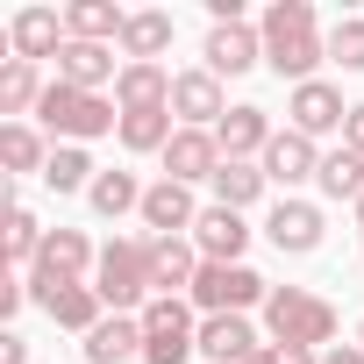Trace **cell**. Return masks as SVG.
Listing matches in <instances>:
<instances>
[{"instance_id":"cell-1","label":"cell","mask_w":364,"mask_h":364,"mask_svg":"<svg viewBox=\"0 0 364 364\" xmlns=\"http://www.w3.org/2000/svg\"><path fill=\"white\" fill-rule=\"evenodd\" d=\"M257 36H264V65L293 86L314 79V65H328V29L314 22L307 0H272V8L257 15Z\"/></svg>"},{"instance_id":"cell-2","label":"cell","mask_w":364,"mask_h":364,"mask_svg":"<svg viewBox=\"0 0 364 364\" xmlns=\"http://www.w3.org/2000/svg\"><path fill=\"white\" fill-rule=\"evenodd\" d=\"M36 129L58 136V143H100V136L122 129V107H114L107 93H79V86L50 79L43 100H36Z\"/></svg>"},{"instance_id":"cell-3","label":"cell","mask_w":364,"mask_h":364,"mask_svg":"<svg viewBox=\"0 0 364 364\" xmlns=\"http://www.w3.org/2000/svg\"><path fill=\"white\" fill-rule=\"evenodd\" d=\"M264 336L286 350H336V307L307 286H272L264 300Z\"/></svg>"},{"instance_id":"cell-4","label":"cell","mask_w":364,"mask_h":364,"mask_svg":"<svg viewBox=\"0 0 364 364\" xmlns=\"http://www.w3.org/2000/svg\"><path fill=\"white\" fill-rule=\"evenodd\" d=\"M93 293L107 300V314H143L150 293V236H114L93 264Z\"/></svg>"},{"instance_id":"cell-5","label":"cell","mask_w":364,"mask_h":364,"mask_svg":"<svg viewBox=\"0 0 364 364\" xmlns=\"http://www.w3.org/2000/svg\"><path fill=\"white\" fill-rule=\"evenodd\" d=\"M143 364H186L200 350V321H193V300H150L143 314Z\"/></svg>"},{"instance_id":"cell-6","label":"cell","mask_w":364,"mask_h":364,"mask_svg":"<svg viewBox=\"0 0 364 364\" xmlns=\"http://www.w3.org/2000/svg\"><path fill=\"white\" fill-rule=\"evenodd\" d=\"M186 300H193L200 314H250V307L272 300V286H264L250 264H200V279H193Z\"/></svg>"},{"instance_id":"cell-7","label":"cell","mask_w":364,"mask_h":364,"mask_svg":"<svg viewBox=\"0 0 364 364\" xmlns=\"http://www.w3.org/2000/svg\"><path fill=\"white\" fill-rule=\"evenodd\" d=\"M100 264V250L86 243V229H50L43 250H36V272H29V293H50V286H86Z\"/></svg>"},{"instance_id":"cell-8","label":"cell","mask_w":364,"mask_h":364,"mask_svg":"<svg viewBox=\"0 0 364 364\" xmlns=\"http://www.w3.org/2000/svg\"><path fill=\"white\" fill-rule=\"evenodd\" d=\"M286 129H300L307 143H321V136H343V122H350V100H343V86H328V79H307V86H293L286 93Z\"/></svg>"},{"instance_id":"cell-9","label":"cell","mask_w":364,"mask_h":364,"mask_svg":"<svg viewBox=\"0 0 364 364\" xmlns=\"http://www.w3.org/2000/svg\"><path fill=\"white\" fill-rule=\"evenodd\" d=\"M264 236H272L279 257H314L321 236H328V215H321V200H279L264 215Z\"/></svg>"},{"instance_id":"cell-10","label":"cell","mask_w":364,"mask_h":364,"mask_svg":"<svg viewBox=\"0 0 364 364\" xmlns=\"http://www.w3.org/2000/svg\"><path fill=\"white\" fill-rule=\"evenodd\" d=\"M200 65H208L215 79H243V72L264 65V36H257L250 22H215L208 43H200Z\"/></svg>"},{"instance_id":"cell-11","label":"cell","mask_w":364,"mask_h":364,"mask_svg":"<svg viewBox=\"0 0 364 364\" xmlns=\"http://www.w3.org/2000/svg\"><path fill=\"white\" fill-rule=\"evenodd\" d=\"M171 114H178V129H215V122L229 114V100H222V79H215L208 65H193V72H171Z\"/></svg>"},{"instance_id":"cell-12","label":"cell","mask_w":364,"mask_h":364,"mask_svg":"<svg viewBox=\"0 0 364 364\" xmlns=\"http://www.w3.org/2000/svg\"><path fill=\"white\" fill-rule=\"evenodd\" d=\"M257 164H264V178H272V186H279L286 200H293V186L321 178V150H314V143H307L300 129H279V136H272V150H264Z\"/></svg>"},{"instance_id":"cell-13","label":"cell","mask_w":364,"mask_h":364,"mask_svg":"<svg viewBox=\"0 0 364 364\" xmlns=\"http://www.w3.org/2000/svg\"><path fill=\"white\" fill-rule=\"evenodd\" d=\"M222 171V143H215V129H178L171 143H164V178H178V186H200V178H215Z\"/></svg>"},{"instance_id":"cell-14","label":"cell","mask_w":364,"mask_h":364,"mask_svg":"<svg viewBox=\"0 0 364 364\" xmlns=\"http://www.w3.org/2000/svg\"><path fill=\"white\" fill-rule=\"evenodd\" d=\"M193 222H200L193 186H178V178H157V186L143 193V229H150V236H193Z\"/></svg>"},{"instance_id":"cell-15","label":"cell","mask_w":364,"mask_h":364,"mask_svg":"<svg viewBox=\"0 0 364 364\" xmlns=\"http://www.w3.org/2000/svg\"><path fill=\"white\" fill-rule=\"evenodd\" d=\"M72 36H65V15L58 8H15V22H8V50L15 58H29V65H43V58H58Z\"/></svg>"},{"instance_id":"cell-16","label":"cell","mask_w":364,"mask_h":364,"mask_svg":"<svg viewBox=\"0 0 364 364\" xmlns=\"http://www.w3.org/2000/svg\"><path fill=\"white\" fill-rule=\"evenodd\" d=\"M272 136H279V129H272V114H264L257 100H236V107L215 122V143H222V157H250V164H257V157L272 150Z\"/></svg>"},{"instance_id":"cell-17","label":"cell","mask_w":364,"mask_h":364,"mask_svg":"<svg viewBox=\"0 0 364 364\" xmlns=\"http://www.w3.org/2000/svg\"><path fill=\"white\" fill-rule=\"evenodd\" d=\"M193 250H200L208 264H243V250H250V222H243L236 208H200V222H193Z\"/></svg>"},{"instance_id":"cell-18","label":"cell","mask_w":364,"mask_h":364,"mask_svg":"<svg viewBox=\"0 0 364 364\" xmlns=\"http://www.w3.org/2000/svg\"><path fill=\"white\" fill-rule=\"evenodd\" d=\"M29 300H36V307H43L58 328H72L79 343H86V336L107 321V300L93 293V279H86V286H50V293H29Z\"/></svg>"},{"instance_id":"cell-19","label":"cell","mask_w":364,"mask_h":364,"mask_svg":"<svg viewBox=\"0 0 364 364\" xmlns=\"http://www.w3.org/2000/svg\"><path fill=\"white\" fill-rule=\"evenodd\" d=\"M264 350V336L250 328V314H200V357L208 364H250Z\"/></svg>"},{"instance_id":"cell-20","label":"cell","mask_w":364,"mask_h":364,"mask_svg":"<svg viewBox=\"0 0 364 364\" xmlns=\"http://www.w3.org/2000/svg\"><path fill=\"white\" fill-rule=\"evenodd\" d=\"M58 79L79 86V93H100V86L122 79V58H114V43H65L58 50Z\"/></svg>"},{"instance_id":"cell-21","label":"cell","mask_w":364,"mask_h":364,"mask_svg":"<svg viewBox=\"0 0 364 364\" xmlns=\"http://www.w3.org/2000/svg\"><path fill=\"white\" fill-rule=\"evenodd\" d=\"M171 36H178V22H171L164 8H129V29H122V65H157V58L171 50Z\"/></svg>"},{"instance_id":"cell-22","label":"cell","mask_w":364,"mask_h":364,"mask_svg":"<svg viewBox=\"0 0 364 364\" xmlns=\"http://www.w3.org/2000/svg\"><path fill=\"white\" fill-rule=\"evenodd\" d=\"M122 29H129V8H114V0H72L65 8V36L72 43H114L122 50Z\"/></svg>"},{"instance_id":"cell-23","label":"cell","mask_w":364,"mask_h":364,"mask_svg":"<svg viewBox=\"0 0 364 364\" xmlns=\"http://www.w3.org/2000/svg\"><path fill=\"white\" fill-rule=\"evenodd\" d=\"M208 186H215V208L250 215V208L264 200V186H272V178H264V164H250V157H222V171L208 178Z\"/></svg>"},{"instance_id":"cell-24","label":"cell","mask_w":364,"mask_h":364,"mask_svg":"<svg viewBox=\"0 0 364 364\" xmlns=\"http://www.w3.org/2000/svg\"><path fill=\"white\" fill-rule=\"evenodd\" d=\"M114 136H122L129 157H164V143L178 136V114H171V107H136V114H122Z\"/></svg>"},{"instance_id":"cell-25","label":"cell","mask_w":364,"mask_h":364,"mask_svg":"<svg viewBox=\"0 0 364 364\" xmlns=\"http://www.w3.org/2000/svg\"><path fill=\"white\" fill-rule=\"evenodd\" d=\"M79 350H86V364H129V357H143V321L136 314H107Z\"/></svg>"},{"instance_id":"cell-26","label":"cell","mask_w":364,"mask_h":364,"mask_svg":"<svg viewBox=\"0 0 364 364\" xmlns=\"http://www.w3.org/2000/svg\"><path fill=\"white\" fill-rule=\"evenodd\" d=\"M43 65H29V58H0V114L8 122H22V114H36V100H43Z\"/></svg>"},{"instance_id":"cell-27","label":"cell","mask_w":364,"mask_h":364,"mask_svg":"<svg viewBox=\"0 0 364 364\" xmlns=\"http://www.w3.org/2000/svg\"><path fill=\"white\" fill-rule=\"evenodd\" d=\"M114 107H122V114H136V107H171V72H164V65H122Z\"/></svg>"},{"instance_id":"cell-28","label":"cell","mask_w":364,"mask_h":364,"mask_svg":"<svg viewBox=\"0 0 364 364\" xmlns=\"http://www.w3.org/2000/svg\"><path fill=\"white\" fill-rule=\"evenodd\" d=\"M143 193H150V186H143L136 171H100L86 200H93V215H100V222H122V215H143Z\"/></svg>"},{"instance_id":"cell-29","label":"cell","mask_w":364,"mask_h":364,"mask_svg":"<svg viewBox=\"0 0 364 364\" xmlns=\"http://www.w3.org/2000/svg\"><path fill=\"white\" fill-rule=\"evenodd\" d=\"M50 150H58V143H43L36 122H0V164H8V171H36V178H43Z\"/></svg>"},{"instance_id":"cell-30","label":"cell","mask_w":364,"mask_h":364,"mask_svg":"<svg viewBox=\"0 0 364 364\" xmlns=\"http://www.w3.org/2000/svg\"><path fill=\"white\" fill-rule=\"evenodd\" d=\"M93 178H100V164L86 157V143H58L50 164H43V186L50 193H93Z\"/></svg>"},{"instance_id":"cell-31","label":"cell","mask_w":364,"mask_h":364,"mask_svg":"<svg viewBox=\"0 0 364 364\" xmlns=\"http://www.w3.org/2000/svg\"><path fill=\"white\" fill-rule=\"evenodd\" d=\"M50 229H36V215L22 200H8V229H0V250H8V272H36V250H43Z\"/></svg>"},{"instance_id":"cell-32","label":"cell","mask_w":364,"mask_h":364,"mask_svg":"<svg viewBox=\"0 0 364 364\" xmlns=\"http://www.w3.org/2000/svg\"><path fill=\"white\" fill-rule=\"evenodd\" d=\"M314 186H321V200H350V208H357V200H364V157H357V150H328Z\"/></svg>"},{"instance_id":"cell-33","label":"cell","mask_w":364,"mask_h":364,"mask_svg":"<svg viewBox=\"0 0 364 364\" xmlns=\"http://www.w3.org/2000/svg\"><path fill=\"white\" fill-rule=\"evenodd\" d=\"M328 65H343V72H364V15H343V22L328 29Z\"/></svg>"},{"instance_id":"cell-34","label":"cell","mask_w":364,"mask_h":364,"mask_svg":"<svg viewBox=\"0 0 364 364\" xmlns=\"http://www.w3.org/2000/svg\"><path fill=\"white\" fill-rule=\"evenodd\" d=\"M22 307H29V279H22V272H8V279H0V321H15Z\"/></svg>"},{"instance_id":"cell-35","label":"cell","mask_w":364,"mask_h":364,"mask_svg":"<svg viewBox=\"0 0 364 364\" xmlns=\"http://www.w3.org/2000/svg\"><path fill=\"white\" fill-rule=\"evenodd\" d=\"M343 150H357V157H364V100H357V107H350V122H343Z\"/></svg>"},{"instance_id":"cell-36","label":"cell","mask_w":364,"mask_h":364,"mask_svg":"<svg viewBox=\"0 0 364 364\" xmlns=\"http://www.w3.org/2000/svg\"><path fill=\"white\" fill-rule=\"evenodd\" d=\"M0 364H29V336H15V328L0 336Z\"/></svg>"},{"instance_id":"cell-37","label":"cell","mask_w":364,"mask_h":364,"mask_svg":"<svg viewBox=\"0 0 364 364\" xmlns=\"http://www.w3.org/2000/svg\"><path fill=\"white\" fill-rule=\"evenodd\" d=\"M272 364H321V350H286V343H272Z\"/></svg>"},{"instance_id":"cell-38","label":"cell","mask_w":364,"mask_h":364,"mask_svg":"<svg viewBox=\"0 0 364 364\" xmlns=\"http://www.w3.org/2000/svg\"><path fill=\"white\" fill-rule=\"evenodd\" d=\"M321 364H364V343H336V350H321Z\"/></svg>"},{"instance_id":"cell-39","label":"cell","mask_w":364,"mask_h":364,"mask_svg":"<svg viewBox=\"0 0 364 364\" xmlns=\"http://www.w3.org/2000/svg\"><path fill=\"white\" fill-rule=\"evenodd\" d=\"M250 364H272V343H264V350H257V357H250Z\"/></svg>"},{"instance_id":"cell-40","label":"cell","mask_w":364,"mask_h":364,"mask_svg":"<svg viewBox=\"0 0 364 364\" xmlns=\"http://www.w3.org/2000/svg\"><path fill=\"white\" fill-rule=\"evenodd\" d=\"M357 229H364V200H357Z\"/></svg>"},{"instance_id":"cell-41","label":"cell","mask_w":364,"mask_h":364,"mask_svg":"<svg viewBox=\"0 0 364 364\" xmlns=\"http://www.w3.org/2000/svg\"><path fill=\"white\" fill-rule=\"evenodd\" d=\"M357 343H364V321H357Z\"/></svg>"}]
</instances>
